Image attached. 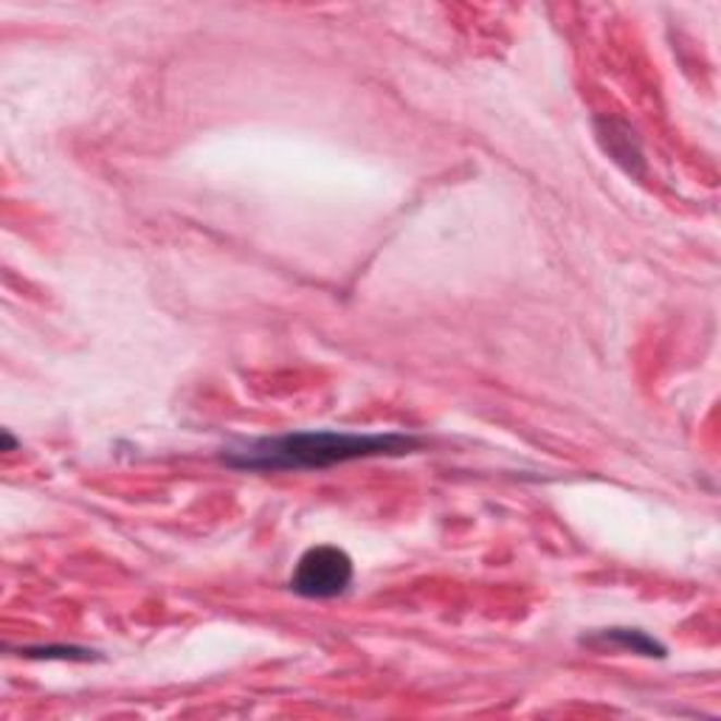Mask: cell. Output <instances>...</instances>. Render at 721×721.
Wrapping results in <instances>:
<instances>
[{"instance_id": "6da1fadb", "label": "cell", "mask_w": 721, "mask_h": 721, "mask_svg": "<svg viewBox=\"0 0 721 721\" xmlns=\"http://www.w3.org/2000/svg\"><path fill=\"white\" fill-rule=\"evenodd\" d=\"M415 435L387 431V435H355V431H293V435L262 437L223 454V463L254 474L280 471H321L333 465L375 460V456H403L420 449Z\"/></svg>"}, {"instance_id": "7a4b0ae2", "label": "cell", "mask_w": 721, "mask_h": 721, "mask_svg": "<svg viewBox=\"0 0 721 721\" xmlns=\"http://www.w3.org/2000/svg\"><path fill=\"white\" fill-rule=\"evenodd\" d=\"M353 559L341 547L319 545L302 552L291 575V589L307 600L341 598L353 586Z\"/></svg>"}, {"instance_id": "3957f363", "label": "cell", "mask_w": 721, "mask_h": 721, "mask_svg": "<svg viewBox=\"0 0 721 721\" xmlns=\"http://www.w3.org/2000/svg\"><path fill=\"white\" fill-rule=\"evenodd\" d=\"M581 643H589V646H614L623 648V651L640 653V657H665L668 648L660 640H653L651 634H646L643 628H603V632L592 634V637H584Z\"/></svg>"}, {"instance_id": "277c9868", "label": "cell", "mask_w": 721, "mask_h": 721, "mask_svg": "<svg viewBox=\"0 0 721 721\" xmlns=\"http://www.w3.org/2000/svg\"><path fill=\"white\" fill-rule=\"evenodd\" d=\"M23 657L28 660H80L88 662L96 660V651L80 646H40V648H21Z\"/></svg>"}, {"instance_id": "5b68a950", "label": "cell", "mask_w": 721, "mask_h": 721, "mask_svg": "<svg viewBox=\"0 0 721 721\" xmlns=\"http://www.w3.org/2000/svg\"><path fill=\"white\" fill-rule=\"evenodd\" d=\"M3 442H7V451L17 449V440H14V437L9 435V431H3Z\"/></svg>"}]
</instances>
